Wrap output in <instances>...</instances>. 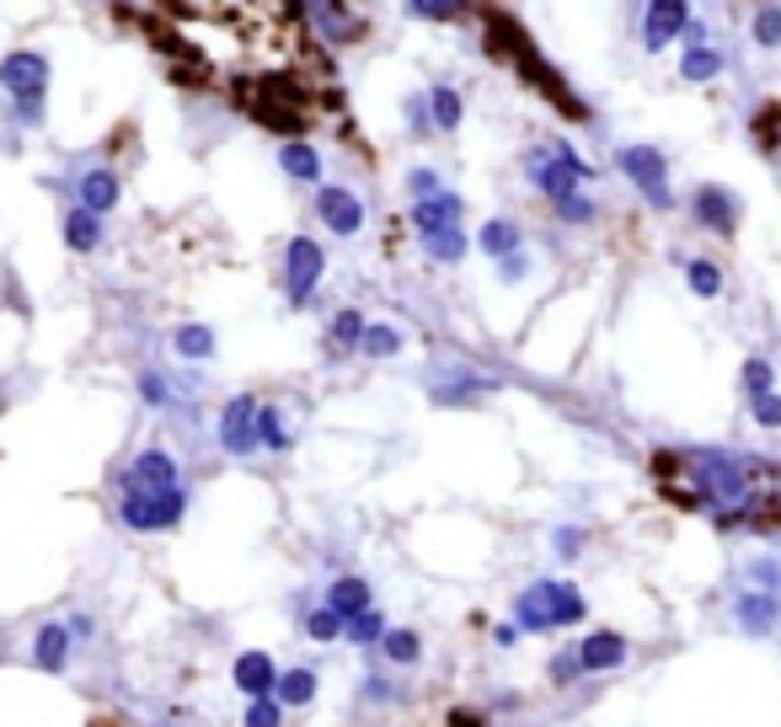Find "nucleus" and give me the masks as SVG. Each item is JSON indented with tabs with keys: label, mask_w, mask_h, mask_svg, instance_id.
Listing matches in <instances>:
<instances>
[{
	"label": "nucleus",
	"mask_w": 781,
	"mask_h": 727,
	"mask_svg": "<svg viewBox=\"0 0 781 727\" xmlns=\"http://www.w3.org/2000/svg\"><path fill=\"white\" fill-rule=\"evenodd\" d=\"M327 609H337L343 620L365 615V609H370V583H365V578H337L327 589Z\"/></svg>",
	"instance_id": "nucleus-20"
},
{
	"label": "nucleus",
	"mask_w": 781,
	"mask_h": 727,
	"mask_svg": "<svg viewBox=\"0 0 781 727\" xmlns=\"http://www.w3.org/2000/svg\"><path fill=\"white\" fill-rule=\"evenodd\" d=\"M343 637H348V642H359V647H375L380 637H386V620H380L375 609H365V615H354V620H348V631H343Z\"/></svg>",
	"instance_id": "nucleus-35"
},
{
	"label": "nucleus",
	"mask_w": 781,
	"mask_h": 727,
	"mask_svg": "<svg viewBox=\"0 0 781 727\" xmlns=\"http://www.w3.org/2000/svg\"><path fill=\"white\" fill-rule=\"evenodd\" d=\"M257 412H263V402H252V396L225 402V412H220V449H225V455L247 460L252 449H263V439H257Z\"/></svg>",
	"instance_id": "nucleus-10"
},
{
	"label": "nucleus",
	"mask_w": 781,
	"mask_h": 727,
	"mask_svg": "<svg viewBox=\"0 0 781 727\" xmlns=\"http://www.w3.org/2000/svg\"><path fill=\"white\" fill-rule=\"evenodd\" d=\"M551 209H557V220H568V225H589V220H594V199H589V193H573V199L551 203Z\"/></svg>",
	"instance_id": "nucleus-40"
},
{
	"label": "nucleus",
	"mask_w": 781,
	"mask_h": 727,
	"mask_svg": "<svg viewBox=\"0 0 781 727\" xmlns=\"http://www.w3.org/2000/svg\"><path fill=\"white\" fill-rule=\"evenodd\" d=\"M43 86H48V59L38 48H16L0 59V91L16 97V119L38 123L43 119Z\"/></svg>",
	"instance_id": "nucleus-5"
},
{
	"label": "nucleus",
	"mask_w": 781,
	"mask_h": 727,
	"mask_svg": "<svg viewBox=\"0 0 781 727\" xmlns=\"http://www.w3.org/2000/svg\"><path fill=\"white\" fill-rule=\"evenodd\" d=\"M749 33H755L760 48H781V5H760L755 22H749Z\"/></svg>",
	"instance_id": "nucleus-33"
},
{
	"label": "nucleus",
	"mask_w": 781,
	"mask_h": 727,
	"mask_svg": "<svg viewBox=\"0 0 781 727\" xmlns=\"http://www.w3.org/2000/svg\"><path fill=\"white\" fill-rule=\"evenodd\" d=\"M97 242H102V220L76 203V209L65 214V246H70V251H91Z\"/></svg>",
	"instance_id": "nucleus-23"
},
{
	"label": "nucleus",
	"mask_w": 781,
	"mask_h": 727,
	"mask_svg": "<svg viewBox=\"0 0 781 727\" xmlns=\"http://www.w3.org/2000/svg\"><path fill=\"white\" fill-rule=\"evenodd\" d=\"M477 246H482L488 257L503 262V257H514V251H520V225H514V220H488V225H482V236H477Z\"/></svg>",
	"instance_id": "nucleus-25"
},
{
	"label": "nucleus",
	"mask_w": 781,
	"mask_h": 727,
	"mask_svg": "<svg viewBox=\"0 0 781 727\" xmlns=\"http://www.w3.org/2000/svg\"><path fill=\"white\" fill-rule=\"evenodd\" d=\"M691 214H696L701 231H712V236H734V231H739V199H734L728 188H717V182L696 188Z\"/></svg>",
	"instance_id": "nucleus-11"
},
{
	"label": "nucleus",
	"mask_w": 781,
	"mask_h": 727,
	"mask_svg": "<svg viewBox=\"0 0 781 727\" xmlns=\"http://www.w3.org/2000/svg\"><path fill=\"white\" fill-rule=\"evenodd\" d=\"M654 486L723 529H781V466L744 449H658Z\"/></svg>",
	"instance_id": "nucleus-1"
},
{
	"label": "nucleus",
	"mask_w": 781,
	"mask_h": 727,
	"mask_svg": "<svg viewBox=\"0 0 781 727\" xmlns=\"http://www.w3.org/2000/svg\"><path fill=\"white\" fill-rule=\"evenodd\" d=\"M305 16H311V27L327 43H337V48L370 38V11H365V0H305Z\"/></svg>",
	"instance_id": "nucleus-7"
},
{
	"label": "nucleus",
	"mask_w": 781,
	"mask_h": 727,
	"mask_svg": "<svg viewBox=\"0 0 781 727\" xmlns=\"http://www.w3.org/2000/svg\"><path fill=\"white\" fill-rule=\"evenodd\" d=\"M316 214H322V225L337 231V236H359V225H365V203L354 199L348 188H322V193H316Z\"/></svg>",
	"instance_id": "nucleus-14"
},
{
	"label": "nucleus",
	"mask_w": 781,
	"mask_h": 727,
	"mask_svg": "<svg viewBox=\"0 0 781 727\" xmlns=\"http://www.w3.org/2000/svg\"><path fill=\"white\" fill-rule=\"evenodd\" d=\"M365 316L359 311H337L332 316V326H327V354H354L359 343H365Z\"/></svg>",
	"instance_id": "nucleus-22"
},
{
	"label": "nucleus",
	"mask_w": 781,
	"mask_h": 727,
	"mask_svg": "<svg viewBox=\"0 0 781 727\" xmlns=\"http://www.w3.org/2000/svg\"><path fill=\"white\" fill-rule=\"evenodd\" d=\"M578 546H583L578 529H557V551H562V557H578Z\"/></svg>",
	"instance_id": "nucleus-46"
},
{
	"label": "nucleus",
	"mask_w": 781,
	"mask_h": 727,
	"mask_svg": "<svg viewBox=\"0 0 781 727\" xmlns=\"http://www.w3.org/2000/svg\"><path fill=\"white\" fill-rule=\"evenodd\" d=\"M70 642H76V631H70V626H38V637H33V663H38L43 674H65V663H70Z\"/></svg>",
	"instance_id": "nucleus-16"
},
{
	"label": "nucleus",
	"mask_w": 781,
	"mask_h": 727,
	"mask_svg": "<svg viewBox=\"0 0 781 727\" xmlns=\"http://www.w3.org/2000/svg\"><path fill=\"white\" fill-rule=\"evenodd\" d=\"M140 391H145V402H150V406H166V402H171V385H166L156 369H145V374H140Z\"/></svg>",
	"instance_id": "nucleus-43"
},
{
	"label": "nucleus",
	"mask_w": 781,
	"mask_h": 727,
	"mask_svg": "<svg viewBox=\"0 0 781 727\" xmlns=\"http://www.w3.org/2000/svg\"><path fill=\"white\" fill-rule=\"evenodd\" d=\"M279 723H284V701H274V695H252L247 727H279Z\"/></svg>",
	"instance_id": "nucleus-37"
},
{
	"label": "nucleus",
	"mask_w": 781,
	"mask_h": 727,
	"mask_svg": "<svg viewBox=\"0 0 781 727\" xmlns=\"http://www.w3.org/2000/svg\"><path fill=\"white\" fill-rule=\"evenodd\" d=\"M616 166L626 171V182L654 203V209H674V193H669V161L658 145H626L616 156Z\"/></svg>",
	"instance_id": "nucleus-6"
},
{
	"label": "nucleus",
	"mask_w": 781,
	"mask_h": 727,
	"mask_svg": "<svg viewBox=\"0 0 781 727\" xmlns=\"http://www.w3.org/2000/svg\"><path fill=\"white\" fill-rule=\"evenodd\" d=\"M370 359H391V354H402V332L397 326H365V343H359Z\"/></svg>",
	"instance_id": "nucleus-32"
},
{
	"label": "nucleus",
	"mask_w": 781,
	"mask_h": 727,
	"mask_svg": "<svg viewBox=\"0 0 781 727\" xmlns=\"http://www.w3.org/2000/svg\"><path fill=\"white\" fill-rule=\"evenodd\" d=\"M188 508V492L182 486H124L119 492V519L140 535H156V529H171Z\"/></svg>",
	"instance_id": "nucleus-4"
},
{
	"label": "nucleus",
	"mask_w": 781,
	"mask_h": 727,
	"mask_svg": "<svg viewBox=\"0 0 781 727\" xmlns=\"http://www.w3.org/2000/svg\"><path fill=\"white\" fill-rule=\"evenodd\" d=\"M520 631H557V626H578L583 620V594H578L573 583H531L525 594H520Z\"/></svg>",
	"instance_id": "nucleus-3"
},
{
	"label": "nucleus",
	"mask_w": 781,
	"mask_h": 727,
	"mask_svg": "<svg viewBox=\"0 0 781 727\" xmlns=\"http://www.w3.org/2000/svg\"><path fill=\"white\" fill-rule=\"evenodd\" d=\"M685 38H691V48L680 54V81H691V86L717 81V76H723V54L706 43V27L691 22V27H685Z\"/></svg>",
	"instance_id": "nucleus-13"
},
{
	"label": "nucleus",
	"mask_w": 781,
	"mask_h": 727,
	"mask_svg": "<svg viewBox=\"0 0 781 727\" xmlns=\"http://www.w3.org/2000/svg\"><path fill=\"white\" fill-rule=\"evenodd\" d=\"M279 166H284L294 182H316V177H322V156H316L305 139H289L284 150H279Z\"/></svg>",
	"instance_id": "nucleus-24"
},
{
	"label": "nucleus",
	"mask_w": 781,
	"mask_h": 727,
	"mask_svg": "<svg viewBox=\"0 0 781 727\" xmlns=\"http://www.w3.org/2000/svg\"><path fill=\"white\" fill-rule=\"evenodd\" d=\"M305 631H311L316 642H332V637H343V631H348V620H343L337 609H311V620H305Z\"/></svg>",
	"instance_id": "nucleus-38"
},
{
	"label": "nucleus",
	"mask_w": 781,
	"mask_h": 727,
	"mask_svg": "<svg viewBox=\"0 0 781 727\" xmlns=\"http://www.w3.org/2000/svg\"><path fill=\"white\" fill-rule=\"evenodd\" d=\"M327 273V251L311 242V236H294L284 246V294L289 305H305L311 294H316V283Z\"/></svg>",
	"instance_id": "nucleus-8"
},
{
	"label": "nucleus",
	"mask_w": 781,
	"mask_h": 727,
	"mask_svg": "<svg viewBox=\"0 0 781 727\" xmlns=\"http://www.w3.org/2000/svg\"><path fill=\"white\" fill-rule=\"evenodd\" d=\"M91 727H129L124 717H113V712H102V717H91Z\"/></svg>",
	"instance_id": "nucleus-49"
},
{
	"label": "nucleus",
	"mask_w": 781,
	"mask_h": 727,
	"mask_svg": "<svg viewBox=\"0 0 781 727\" xmlns=\"http://www.w3.org/2000/svg\"><path fill=\"white\" fill-rule=\"evenodd\" d=\"M274 690H279V701H284V706H305V701L316 695V669H284Z\"/></svg>",
	"instance_id": "nucleus-27"
},
{
	"label": "nucleus",
	"mask_w": 781,
	"mask_h": 727,
	"mask_svg": "<svg viewBox=\"0 0 781 727\" xmlns=\"http://www.w3.org/2000/svg\"><path fill=\"white\" fill-rule=\"evenodd\" d=\"M423 251L434 257V262H460L466 257V231H439V236H428Z\"/></svg>",
	"instance_id": "nucleus-34"
},
{
	"label": "nucleus",
	"mask_w": 781,
	"mask_h": 727,
	"mask_svg": "<svg viewBox=\"0 0 781 727\" xmlns=\"http://www.w3.org/2000/svg\"><path fill=\"white\" fill-rule=\"evenodd\" d=\"M171 343H177L182 359H209V354H214V332H209V326H177Z\"/></svg>",
	"instance_id": "nucleus-30"
},
{
	"label": "nucleus",
	"mask_w": 781,
	"mask_h": 727,
	"mask_svg": "<svg viewBox=\"0 0 781 727\" xmlns=\"http://www.w3.org/2000/svg\"><path fill=\"white\" fill-rule=\"evenodd\" d=\"M257 439H263V449H279V455H284V449L294 445V439H289L284 412H279V406L263 402V412H257Z\"/></svg>",
	"instance_id": "nucleus-28"
},
{
	"label": "nucleus",
	"mask_w": 781,
	"mask_h": 727,
	"mask_svg": "<svg viewBox=\"0 0 781 727\" xmlns=\"http://www.w3.org/2000/svg\"><path fill=\"white\" fill-rule=\"evenodd\" d=\"M236 685L247 690V695H268V690L279 685L268 652H242V658H236Z\"/></svg>",
	"instance_id": "nucleus-21"
},
{
	"label": "nucleus",
	"mask_w": 781,
	"mask_h": 727,
	"mask_svg": "<svg viewBox=\"0 0 781 727\" xmlns=\"http://www.w3.org/2000/svg\"><path fill=\"white\" fill-rule=\"evenodd\" d=\"M744 391H749V396L777 391V369H771L766 359H744Z\"/></svg>",
	"instance_id": "nucleus-36"
},
{
	"label": "nucleus",
	"mask_w": 781,
	"mask_h": 727,
	"mask_svg": "<svg viewBox=\"0 0 781 727\" xmlns=\"http://www.w3.org/2000/svg\"><path fill=\"white\" fill-rule=\"evenodd\" d=\"M119 171H108V166H97V171H86L81 182H76V203L91 209V214H108L113 203H119Z\"/></svg>",
	"instance_id": "nucleus-17"
},
{
	"label": "nucleus",
	"mask_w": 781,
	"mask_h": 727,
	"mask_svg": "<svg viewBox=\"0 0 781 727\" xmlns=\"http://www.w3.org/2000/svg\"><path fill=\"white\" fill-rule=\"evenodd\" d=\"M493 637H498V647H514V642H520V626H498Z\"/></svg>",
	"instance_id": "nucleus-48"
},
{
	"label": "nucleus",
	"mask_w": 781,
	"mask_h": 727,
	"mask_svg": "<svg viewBox=\"0 0 781 727\" xmlns=\"http://www.w3.org/2000/svg\"><path fill=\"white\" fill-rule=\"evenodd\" d=\"M428 113H434V128L450 134L455 123H460V91H455V86H434V91H428Z\"/></svg>",
	"instance_id": "nucleus-29"
},
{
	"label": "nucleus",
	"mask_w": 781,
	"mask_h": 727,
	"mask_svg": "<svg viewBox=\"0 0 781 727\" xmlns=\"http://www.w3.org/2000/svg\"><path fill=\"white\" fill-rule=\"evenodd\" d=\"M691 27V0H648L643 5V48L663 54L674 38H685Z\"/></svg>",
	"instance_id": "nucleus-9"
},
{
	"label": "nucleus",
	"mask_w": 781,
	"mask_h": 727,
	"mask_svg": "<svg viewBox=\"0 0 781 727\" xmlns=\"http://www.w3.org/2000/svg\"><path fill=\"white\" fill-rule=\"evenodd\" d=\"M685 283H691V294H701V300H717L723 294V268L712 257H691L685 262Z\"/></svg>",
	"instance_id": "nucleus-26"
},
{
	"label": "nucleus",
	"mask_w": 781,
	"mask_h": 727,
	"mask_svg": "<svg viewBox=\"0 0 781 727\" xmlns=\"http://www.w3.org/2000/svg\"><path fill=\"white\" fill-rule=\"evenodd\" d=\"M408 11L423 16V22H455V16L471 11V0H408Z\"/></svg>",
	"instance_id": "nucleus-31"
},
{
	"label": "nucleus",
	"mask_w": 781,
	"mask_h": 727,
	"mask_svg": "<svg viewBox=\"0 0 781 727\" xmlns=\"http://www.w3.org/2000/svg\"><path fill=\"white\" fill-rule=\"evenodd\" d=\"M380 647H386V658H391V663H417V652H423L412 631H386V637H380Z\"/></svg>",
	"instance_id": "nucleus-39"
},
{
	"label": "nucleus",
	"mask_w": 781,
	"mask_h": 727,
	"mask_svg": "<svg viewBox=\"0 0 781 727\" xmlns=\"http://www.w3.org/2000/svg\"><path fill=\"white\" fill-rule=\"evenodd\" d=\"M749 412H755V423H760V428H781V396H777V391L749 396Z\"/></svg>",
	"instance_id": "nucleus-41"
},
{
	"label": "nucleus",
	"mask_w": 781,
	"mask_h": 727,
	"mask_svg": "<svg viewBox=\"0 0 781 727\" xmlns=\"http://www.w3.org/2000/svg\"><path fill=\"white\" fill-rule=\"evenodd\" d=\"M450 727H488V712H450Z\"/></svg>",
	"instance_id": "nucleus-45"
},
{
	"label": "nucleus",
	"mask_w": 781,
	"mask_h": 727,
	"mask_svg": "<svg viewBox=\"0 0 781 727\" xmlns=\"http://www.w3.org/2000/svg\"><path fill=\"white\" fill-rule=\"evenodd\" d=\"M739 626L749 637H766L777 626V594L771 589H744L739 594Z\"/></svg>",
	"instance_id": "nucleus-18"
},
{
	"label": "nucleus",
	"mask_w": 781,
	"mask_h": 727,
	"mask_svg": "<svg viewBox=\"0 0 781 727\" xmlns=\"http://www.w3.org/2000/svg\"><path fill=\"white\" fill-rule=\"evenodd\" d=\"M578 658H583V674H605V669H616L621 658H626V642H621L616 631H594V637L578 642Z\"/></svg>",
	"instance_id": "nucleus-19"
},
{
	"label": "nucleus",
	"mask_w": 781,
	"mask_h": 727,
	"mask_svg": "<svg viewBox=\"0 0 781 727\" xmlns=\"http://www.w3.org/2000/svg\"><path fill=\"white\" fill-rule=\"evenodd\" d=\"M525 171H531L535 193L551 203L573 199V193H583V182H594V171H589V161L578 156L568 139H551V145H535L531 156H525Z\"/></svg>",
	"instance_id": "nucleus-2"
},
{
	"label": "nucleus",
	"mask_w": 781,
	"mask_h": 727,
	"mask_svg": "<svg viewBox=\"0 0 781 727\" xmlns=\"http://www.w3.org/2000/svg\"><path fill=\"white\" fill-rule=\"evenodd\" d=\"M408 193H412V199H434V193H445V188H439V177H434V171H412Z\"/></svg>",
	"instance_id": "nucleus-44"
},
{
	"label": "nucleus",
	"mask_w": 781,
	"mask_h": 727,
	"mask_svg": "<svg viewBox=\"0 0 781 727\" xmlns=\"http://www.w3.org/2000/svg\"><path fill=\"white\" fill-rule=\"evenodd\" d=\"M460 214H466V203L460 193H434V199H412V225H417V236L428 242V236H439V231H460Z\"/></svg>",
	"instance_id": "nucleus-12"
},
{
	"label": "nucleus",
	"mask_w": 781,
	"mask_h": 727,
	"mask_svg": "<svg viewBox=\"0 0 781 727\" xmlns=\"http://www.w3.org/2000/svg\"><path fill=\"white\" fill-rule=\"evenodd\" d=\"M498 273H503V279H525V257H520V251H514V257H503V262H498Z\"/></svg>",
	"instance_id": "nucleus-47"
},
{
	"label": "nucleus",
	"mask_w": 781,
	"mask_h": 727,
	"mask_svg": "<svg viewBox=\"0 0 781 727\" xmlns=\"http://www.w3.org/2000/svg\"><path fill=\"white\" fill-rule=\"evenodd\" d=\"M578 674H583V658H578V647H573V652H557V658H551V685H573Z\"/></svg>",
	"instance_id": "nucleus-42"
},
{
	"label": "nucleus",
	"mask_w": 781,
	"mask_h": 727,
	"mask_svg": "<svg viewBox=\"0 0 781 727\" xmlns=\"http://www.w3.org/2000/svg\"><path fill=\"white\" fill-rule=\"evenodd\" d=\"M124 486H182V477H177V460L166 449H140L129 460Z\"/></svg>",
	"instance_id": "nucleus-15"
}]
</instances>
